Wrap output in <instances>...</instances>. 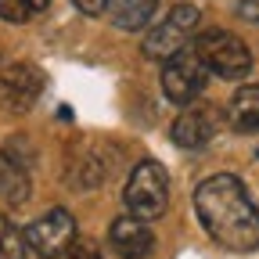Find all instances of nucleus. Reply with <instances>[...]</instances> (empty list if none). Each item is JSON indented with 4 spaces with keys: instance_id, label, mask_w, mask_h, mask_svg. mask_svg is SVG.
I'll list each match as a JSON object with an SVG mask.
<instances>
[{
    "instance_id": "6e6552de",
    "label": "nucleus",
    "mask_w": 259,
    "mask_h": 259,
    "mask_svg": "<svg viewBox=\"0 0 259 259\" xmlns=\"http://www.w3.org/2000/svg\"><path fill=\"white\" fill-rule=\"evenodd\" d=\"M216 130H220V112L212 105H187L169 126V141L184 151H198L216 137Z\"/></svg>"
},
{
    "instance_id": "4468645a",
    "label": "nucleus",
    "mask_w": 259,
    "mask_h": 259,
    "mask_svg": "<svg viewBox=\"0 0 259 259\" xmlns=\"http://www.w3.org/2000/svg\"><path fill=\"white\" fill-rule=\"evenodd\" d=\"M0 259H29V245H25V231L0 216Z\"/></svg>"
},
{
    "instance_id": "423d86ee",
    "label": "nucleus",
    "mask_w": 259,
    "mask_h": 259,
    "mask_svg": "<svg viewBox=\"0 0 259 259\" xmlns=\"http://www.w3.org/2000/svg\"><path fill=\"white\" fill-rule=\"evenodd\" d=\"M47 87V76L29 61H15L8 69H0V108L8 115H25L36 108L40 94Z\"/></svg>"
},
{
    "instance_id": "f257e3e1",
    "label": "nucleus",
    "mask_w": 259,
    "mask_h": 259,
    "mask_svg": "<svg viewBox=\"0 0 259 259\" xmlns=\"http://www.w3.org/2000/svg\"><path fill=\"white\" fill-rule=\"evenodd\" d=\"M194 212L216 245L231 252L259 248V205L248 198L245 184L234 173L205 177L194 187Z\"/></svg>"
},
{
    "instance_id": "1a4fd4ad",
    "label": "nucleus",
    "mask_w": 259,
    "mask_h": 259,
    "mask_svg": "<svg viewBox=\"0 0 259 259\" xmlns=\"http://www.w3.org/2000/svg\"><path fill=\"white\" fill-rule=\"evenodd\" d=\"M108 245L119 259H148L155 252V231L151 223L126 212V216H115L112 227H108Z\"/></svg>"
},
{
    "instance_id": "9d476101",
    "label": "nucleus",
    "mask_w": 259,
    "mask_h": 259,
    "mask_svg": "<svg viewBox=\"0 0 259 259\" xmlns=\"http://www.w3.org/2000/svg\"><path fill=\"white\" fill-rule=\"evenodd\" d=\"M32 194V177H29V166L25 162H18L8 148L0 151V198H4L8 205H22L29 202Z\"/></svg>"
},
{
    "instance_id": "0eeeda50",
    "label": "nucleus",
    "mask_w": 259,
    "mask_h": 259,
    "mask_svg": "<svg viewBox=\"0 0 259 259\" xmlns=\"http://www.w3.org/2000/svg\"><path fill=\"white\" fill-rule=\"evenodd\" d=\"M76 234H79L76 231V216L69 209H51V212L36 216L25 227V245L40 259H61Z\"/></svg>"
},
{
    "instance_id": "9b49d317",
    "label": "nucleus",
    "mask_w": 259,
    "mask_h": 259,
    "mask_svg": "<svg viewBox=\"0 0 259 259\" xmlns=\"http://www.w3.org/2000/svg\"><path fill=\"white\" fill-rule=\"evenodd\" d=\"M155 11H158V0H112L108 18L122 32H141L155 22Z\"/></svg>"
},
{
    "instance_id": "f3484780",
    "label": "nucleus",
    "mask_w": 259,
    "mask_h": 259,
    "mask_svg": "<svg viewBox=\"0 0 259 259\" xmlns=\"http://www.w3.org/2000/svg\"><path fill=\"white\" fill-rule=\"evenodd\" d=\"M72 4H76L83 15H90V18H101V15H108L112 0H72Z\"/></svg>"
},
{
    "instance_id": "dca6fc26",
    "label": "nucleus",
    "mask_w": 259,
    "mask_h": 259,
    "mask_svg": "<svg viewBox=\"0 0 259 259\" xmlns=\"http://www.w3.org/2000/svg\"><path fill=\"white\" fill-rule=\"evenodd\" d=\"M234 15L248 25H259V0H238L234 4Z\"/></svg>"
},
{
    "instance_id": "20e7f679",
    "label": "nucleus",
    "mask_w": 259,
    "mask_h": 259,
    "mask_svg": "<svg viewBox=\"0 0 259 259\" xmlns=\"http://www.w3.org/2000/svg\"><path fill=\"white\" fill-rule=\"evenodd\" d=\"M198 22H202V11L194 8V4H173L169 15H162L158 22L148 25L144 44H141L144 58L148 61H166L177 51L191 47L194 32H198Z\"/></svg>"
},
{
    "instance_id": "2eb2a0df",
    "label": "nucleus",
    "mask_w": 259,
    "mask_h": 259,
    "mask_svg": "<svg viewBox=\"0 0 259 259\" xmlns=\"http://www.w3.org/2000/svg\"><path fill=\"white\" fill-rule=\"evenodd\" d=\"M61 259H105V255H101V245H97L94 238H79V234H76Z\"/></svg>"
},
{
    "instance_id": "ddd939ff",
    "label": "nucleus",
    "mask_w": 259,
    "mask_h": 259,
    "mask_svg": "<svg viewBox=\"0 0 259 259\" xmlns=\"http://www.w3.org/2000/svg\"><path fill=\"white\" fill-rule=\"evenodd\" d=\"M47 8H51V0H0V22L22 25V22H32L36 15H44Z\"/></svg>"
},
{
    "instance_id": "f03ea898",
    "label": "nucleus",
    "mask_w": 259,
    "mask_h": 259,
    "mask_svg": "<svg viewBox=\"0 0 259 259\" xmlns=\"http://www.w3.org/2000/svg\"><path fill=\"white\" fill-rule=\"evenodd\" d=\"M122 202L134 216H141L148 223L162 220L169 209V173H166V166L155 162V158H141L134 166V173H130V180H126Z\"/></svg>"
},
{
    "instance_id": "f8f14e48",
    "label": "nucleus",
    "mask_w": 259,
    "mask_h": 259,
    "mask_svg": "<svg viewBox=\"0 0 259 259\" xmlns=\"http://www.w3.org/2000/svg\"><path fill=\"white\" fill-rule=\"evenodd\" d=\"M227 119L238 134H259V83H245L231 105H227Z\"/></svg>"
},
{
    "instance_id": "7ed1b4c3",
    "label": "nucleus",
    "mask_w": 259,
    "mask_h": 259,
    "mask_svg": "<svg viewBox=\"0 0 259 259\" xmlns=\"http://www.w3.org/2000/svg\"><path fill=\"white\" fill-rule=\"evenodd\" d=\"M194 54H198L205 61V69L220 79H245L252 72V51L241 36H234V32L227 29H205L198 32V36L191 40Z\"/></svg>"
},
{
    "instance_id": "39448f33",
    "label": "nucleus",
    "mask_w": 259,
    "mask_h": 259,
    "mask_svg": "<svg viewBox=\"0 0 259 259\" xmlns=\"http://www.w3.org/2000/svg\"><path fill=\"white\" fill-rule=\"evenodd\" d=\"M205 83H209V69H205V61L194 54V47H184L173 58L162 61V94H166V101H173L177 108H187V105L198 101L205 94Z\"/></svg>"
}]
</instances>
